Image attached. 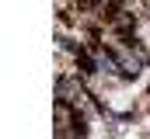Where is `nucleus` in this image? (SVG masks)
<instances>
[{
    "instance_id": "nucleus-1",
    "label": "nucleus",
    "mask_w": 150,
    "mask_h": 139,
    "mask_svg": "<svg viewBox=\"0 0 150 139\" xmlns=\"http://www.w3.org/2000/svg\"><path fill=\"white\" fill-rule=\"evenodd\" d=\"M56 101L74 104L77 111H91V108H98V111H101V104L91 101V94H87V87H84L80 73H59V77H56Z\"/></svg>"
}]
</instances>
